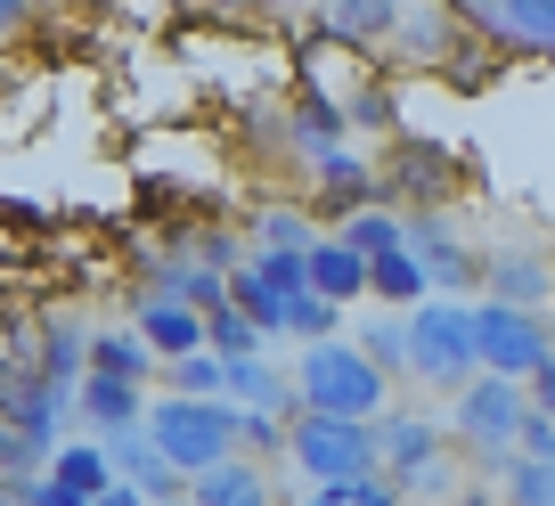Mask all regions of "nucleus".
<instances>
[{
    "label": "nucleus",
    "instance_id": "nucleus-1",
    "mask_svg": "<svg viewBox=\"0 0 555 506\" xmlns=\"http://www.w3.org/2000/svg\"><path fill=\"white\" fill-rule=\"evenodd\" d=\"M295 408H311V417H360V425H376L384 408H392V376H384L360 343L327 335V343H302V360H295Z\"/></svg>",
    "mask_w": 555,
    "mask_h": 506
},
{
    "label": "nucleus",
    "instance_id": "nucleus-2",
    "mask_svg": "<svg viewBox=\"0 0 555 506\" xmlns=\"http://www.w3.org/2000/svg\"><path fill=\"white\" fill-rule=\"evenodd\" d=\"M139 425H147V441L164 450V466H180V473H205V466H221V457H237V408L229 401L164 392Z\"/></svg>",
    "mask_w": 555,
    "mask_h": 506
},
{
    "label": "nucleus",
    "instance_id": "nucleus-3",
    "mask_svg": "<svg viewBox=\"0 0 555 506\" xmlns=\"http://www.w3.org/2000/svg\"><path fill=\"white\" fill-rule=\"evenodd\" d=\"M409 376L434 392H457L474 376V302L457 295H425L409 311Z\"/></svg>",
    "mask_w": 555,
    "mask_h": 506
},
{
    "label": "nucleus",
    "instance_id": "nucleus-4",
    "mask_svg": "<svg viewBox=\"0 0 555 506\" xmlns=\"http://www.w3.org/2000/svg\"><path fill=\"white\" fill-rule=\"evenodd\" d=\"M286 457H295L311 482H351V473H376V425H360V417H311V408H295V417H286Z\"/></svg>",
    "mask_w": 555,
    "mask_h": 506
},
{
    "label": "nucleus",
    "instance_id": "nucleus-5",
    "mask_svg": "<svg viewBox=\"0 0 555 506\" xmlns=\"http://www.w3.org/2000/svg\"><path fill=\"white\" fill-rule=\"evenodd\" d=\"M547 319L539 311H515V302H474V376H531L547 360Z\"/></svg>",
    "mask_w": 555,
    "mask_h": 506
},
{
    "label": "nucleus",
    "instance_id": "nucleus-6",
    "mask_svg": "<svg viewBox=\"0 0 555 506\" xmlns=\"http://www.w3.org/2000/svg\"><path fill=\"white\" fill-rule=\"evenodd\" d=\"M522 385L515 376H466L457 385V441H466L474 457H490V450H515V425H522Z\"/></svg>",
    "mask_w": 555,
    "mask_h": 506
},
{
    "label": "nucleus",
    "instance_id": "nucleus-7",
    "mask_svg": "<svg viewBox=\"0 0 555 506\" xmlns=\"http://www.w3.org/2000/svg\"><path fill=\"white\" fill-rule=\"evenodd\" d=\"M482 286H490V302L539 311V302L555 295V262H539L531 245H490V254H482Z\"/></svg>",
    "mask_w": 555,
    "mask_h": 506
},
{
    "label": "nucleus",
    "instance_id": "nucleus-8",
    "mask_svg": "<svg viewBox=\"0 0 555 506\" xmlns=\"http://www.w3.org/2000/svg\"><path fill=\"white\" fill-rule=\"evenodd\" d=\"M416 466H441V425L416 417V408H384L376 417V473H392V482H409Z\"/></svg>",
    "mask_w": 555,
    "mask_h": 506
},
{
    "label": "nucleus",
    "instance_id": "nucleus-9",
    "mask_svg": "<svg viewBox=\"0 0 555 506\" xmlns=\"http://www.w3.org/2000/svg\"><path fill=\"white\" fill-rule=\"evenodd\" d=\"M139 343L156 351V360H189V351H205V311L172 302V295H147L139 302Z\"/></svg>",
    "mask_w": 555,
    "mask_h": 506
},
{
    "label": "nucleus",
    "instance_id": "nucleus-10",
    "mask_svg": "<svg viewBox=\"0 0 555 506\" xmlns=\"http://www.w3.org/2000/svg\"><path fill=\"white\" fill-rule=\"evenodd\" d=\"M221 401L254 408V417H295V376L261 367V351H254V360H221Z\"/></svg>",
    "mask_w": 555,
    "mask_h": 506
},
{
    "label": "nucleus",
    "instance_id": "nucleus-11",
    "mask_svg": "<svg viewBox=\"0 0 555 506\" xmlns=\"http://www.w3.org/2000/svg\"><path fill=\"white\" fill-rule=\"evenodd\" d=\"M302 270H311V295H319V302H335V311L367 295V262L351 254L344 237H311V245H302Z\"/></svg>",
    "mask_w": 555,
    "mask_h": 506
},
{
    "label": "nucleus",
    "instance_id": "nucleus-12",
    "mask_svg": "<svg viewBox=\"0 0 555 506\" xmlns=\"http://www.w3.org/2000/svg\"><path fill=\"white\" fill-rule=\"evenodd\" d=\"M474 17L499 41H515V50L555 57V0H474Z\"/></svg>",
    "mask_w": 555,
    "mask_h": 506
},
{
    "label": "nucleus",
    "instance_id": "nucleus-13",
    "mask_svg": "<svg viewBox=\"0 0 555 506\" xmlns=\"http://www.w3.org/2000/svg\"><path fill=\"white\" fill-rule=\"evenodd\" d=\"M189 506H270V473L237 450V457H221V466L189 473Z\"/></svg>",
    "mask_w": 555,
    "mask_h": 506
},
{
    "label": "nucleus",
    "instance_id": "nucleus-14",
    "mask_svg": "<svg viewBox=\"0 0 555 506\" xmlns=\"http://www.w3.org/2000/svg\"><path fill=\"white\" fill-rule=\"evenodd\" d=\"M74 408H82V425L106 441V433H131V425L147 417V392H139V385H122V376H82Z\"/></svg>",
    "mask_w": 555,
    "mask_h": 506
},
{
    "label": "nucleus",
    "instance_id": "nucleus-15",
    "mask_svg": "<svg viewBox=\"0 0 555 506\" xmlns=\"http://www.w3.org/2000/svg\"><path fill=\"white\" fill-rule=\"evenodd\" d=\"M156 367H164V360L139 343V327H99V335H90V376H122V385H147Z\"/></svg>",
    "mask_w": 555,
    "mask_h": 506
},
{
    "label": "nucleus",
    "instance_id": "nucleus-16",
    "mask_svg": "<svg viewBox=\"0 0 555 506\" xmlns=\"http://www.w3.org/2000/svg\"><path fill=\"white\" fill-rule=\"evenodd\" d=\"M367 295L392 302V311H416V302L434 295V286H425V262H416L409 245H400V254H376V262H367Z\"/></svg>",
    "mask_w": 555,
    "mask_h": 506
},
{
    "label": "nucleus",
    "instance_id": "nucleus-17",
    "mask_svg": "<svg viewBox=\"0 0 555 506\" xmlns=\"http://www.w3.org/2000/svg\"><path fill=\"white\" fill-rule=\"evenodd\" d=\"M50 482H66V490H82V498H99V490L115 482V466H106L99 441H57V450H50Z\"/></svg>",
    "mask_w": 555,
    "mask_h": 506
},
{
    "label": "nucleus",
    "instance_id": "nucleus-18",
    "mask_svg": "<svg viewBox=\"0 0 555 506\" xmlns=\"http://www.w3.org/2000/svg\"><path fill=\"white\" fill-rule=\"evenodd\" d=\"M400 9H409V0H327V25L344 41H376V34L400 25Z\"/></svg>",
    "mask_w": 555,
    "mask_h": 506
},
{
    "label": "nucleus",
    "instance_id": "nucleus-19",
    "mask_svg": "<svg viewBox=\"0 0 555 506\" xmlns=\"http://www.w3.org/2000/svg\"><path fill=\"white\" fill-rule=\"evenodd\" d=\"M392 34L409 41L416 57H450V50H457V17H450V9H434V0H425V9H400Z\"/></svg>",
    "mask_w": 555,
    "mask_h": 506
},
{
    "label": "nucleus",
    "instance_id": "nucleus-20",
    "mask_svg": "<svg viewBox=\"0 0 555 506\" xmlns=\"http://www.w3.org/2000/svg\"><path fill=\"white\" fill-rule=\"evenodd\" d=\"M205 351H221V360H254L261 327L237 311V302H212V311H205Z\"/></svg>",
    "mask_w": 555,
    "mask_h": 506
},
{
    "label": "nucleus",
    "instance_id": "nucleus-21",
    "mask_svg": "<svg viewBox=\"0 0 555 506\" xmlns=\"http://www.w3.org/2000/svg\"><path fill=\"white\" fill-rule=\"evenodd\" d=\"M302 506H400V482L392 473H351V482H311Z\"/></svg>",
    "mask_w": 555,
    "mask_h": 506
},
{
    "label": "nucleus",
    "instance_id": "nucleus-22",
    "mask_svg": "<svg viewBox=\"0 0 555 506\" xmlns=\"http://www.w3.org/2000/svg\"><path fill=\"white\" fill-rule=\"evenodd\" d=\"M344 245L351 254H360V262H376V254H400V245H409V221H392V212H351L344 221Z\"/></svg>",
    "mask_w": 555,
    "mask_h": 506
},
{
    "label": "nucleus",
    "instance_id": "nucleus-23",
    "mask_svg": "<svg viewBox=\"0 0 555 506\" xmlns=\"http://www.w3.org/2000/svg\"><path fill=\"white\" fill-rule=\"evenodd\" d=\"M344 131H351V122L335 115L327 99H302V106H295V147H302L311 164H319V156H335V147H344Z\"/></svg>",
    "mask_w": 555,
    "mask_h": 506
},
{
    "label": "nucleus",
    "instance_id": "nucleus-24",
    "mask_svg": "<svg viewBox=\"0 0 555 506\" xmlns=\"http://www.w3.org/2000/svg\"><path fill=\"white\" fill-rule=\"evenodd\" d=\"M237 270H245V278H261L270 295H286V302L311 295V270H302V254H286V245H261L254 262H237Z\"/></svg>",
    "mask_w": 555,
    "mask_h": 506
},
{
    "label": "nucleus",
    "instance_id": "nucleus-25",
    "mask_svg": "<svg viewBox=\"0 0 555 506\" xmlns=\"http://www.w3.org/2000/svg\"><path fill=\"white\" fill-rule=\"evenodd\" d=\"M319 180H327V196L335 205H376V172H367L360 156H344V147H335V156H319Z\"/></svg>",
    "mask_w": 555,
    "mask_h": 506
},
{
    "label": "nucleus",
    "instance_id": "nucleus-26",
    "mask_svg": "<svg viewBox=\"0 0 555 506\" xmlns=\"http://www.w3.org/2000/svg\"><path fill=\"white\" fill-rule=\"evenodd\" d=\"M74 367H90V343L57 319V327H50V360H41L34 376H41V385H57V392H74Z\"/></svg>",
    "mask_w": 555,
    "mask_h": 506
},
{
    "label": "nucleus",
    "instance_id": "nucleus-27",
    "mask_svg": "<svg viewBox=\"0 0 555 506\" xmlns=\"http://www.w3.org/2000/svg\"><path fill=\"white\" fill-rule=\"evenodd\" d=\"M164 376H172V392H189V401H221V351H189V360H164Z\"/></svg>",
    "mask_w": 555,
    "mask_h": 506
},
{
    "label": "nucleus",
    "instance_id": "nucleus-28",
    "mask_svg": "<svg viewBox=\"0 0 555 506\" xmlns=\"http://www.w3.org/2000/svg\"><path fill=\"white\" fill-rule=\"evenodd\" d=\"M360 351H367V360L384 367V376H392V367L409 376V311H400V319H376V327L360 335Z\"/></svg>",
    "mask_w": 555,
    "mask_h": 506
},
{
    "label": "nucleus",
    "instance_id": "nucleus-29",
    "mask_svg": "<svg viewBox=\"0 0 555 506\" xmlns=\"http://www.w3.org/2000/svg\"><path fill=\"white\" fill-rule=\"evenodd\" d=\"M499 482H506V506H555V466H531V457H515Z\"/></svg>",
    "mask_w": 555,
    "mask_h": 506
},
{
    "label": "nucleus",
    "instance_id": "nucleus-30",
    "mask_svg": "<svg viewBox=\"0 0 555 506\" xmlns=\"http://www.w3.org/2000/svg\"><path fill=\"white\" fill-rule=\"evenodd\" d=\"M335 327H344V311H335V302H319V295H295V302H286V335H302V343H327Z\"/></svg>",
    "mask_w": 555,
    "mask_h": 506
},
{
    "label": "nucleus",
    "instance_id": "nucleus-31",
    "mask_svg": "<svg viewBox=\"0 0 555 506\" xmlns=\"http://www.w3.org/2000/svg\"><path fill=\"white\" fill-rule=\"evenodd\" d=\"M515 450L531 457V466H555V417H539V408H522V425H515Z\"/></svg>",
    "mask_w": 555,
    "mask_h": 506
},
{
    "label": "nucleus",
    "instance_id": "nucleus-32",
    "mask_svg": "<svg viewBox=\"0 0 555 506\" xmlns=\"http://www.w3.org/2000/svg\"><path fill=\"white\" fill-rule=\"evenodd\" d=\"M261 245H286V254H302V245H311V221H302V212H261Z\"/></svg>",
    "mask_w": 555,
    "mask_h": 506
},
{
    "label": "nucleus",
    "instance_id": "nucleus-33",
    "mask_svg": "<svg viewBox=\"0 0 555 506\" xmlns=\"http://www.w3.org/2000/svg\"><path fill=\"white\" fill-rule=\"evenodd\" d=\"M17 498L25 506H90L82 490H66V482H50V473H34V482H17Z\"/></svg>",
    "mask_w": 555,
    "mask_h": 506
},
{
    "label": "nucleus",
    "instance_id": "nucleus-34",
    "mask_svg": "<svg viewBox=\"0 0 555 506\" xmlns=\"http://www.w3.org/2000/svg\"><path fill=\"white\" fill-rule=\"evenodd\" d=\"M344 122H360V131H384V122H392V99H384V90H360V99L344 106Z\"/></svg>",
    "mask_w": 555,
    "mask_h": 506
},
{
    "label": "nucleus",
    "instance_id": "nucleus-35",
    "mask_svg": "<svg viewBox=\"0 0 555 506\" xmlns=\"http://www.w3.org/2000/svg\"><path fill=\"white\" fill-rule=\"evenodd\" d=\"M90 506H147V490H131V482H106Z\"/></svg>",
    "mask_w": 555,
    "mask_h": 506
},
{
    "label": "nucleus",
    "instance_id": "nucleus-36",
    "mask_svg": "<svg viewBox=\"0 0 555 506\" xmlns=\"http://www.w3.org/2000/svg\"><path fill=\"white\" fill-rule=\"evenodd\" d=\"M25 17H34V0H0V41L17 34V25H25Z\"/></svg>",
    "mask_w": 555,
    "mask_h": 506
},
{
    "label": "nucleus",
    "instance_id": "nucleus-37",
    "mask_svg": "<svg viewBox=\"0 0 555 506\" xmlns=\"http://www.w3.org/2000/svg\"><path fill=\"white\" fill-rule=\"evenodd\" d=\"M522 385H539V392H555V343H547V360L531 367V376H522Z\"/></svg>",
    "mask_w": 555,
    "mask_h": 506
},
{
    "label": "nucleus",
    "instance_id": "nucleus-38",
    "mask_svg": "<svg viewBox=\"0 0 555 506\" xmlns=\"http://www.w3.org/2000/svg\"><path fill=\"white\" fill-rule=\"evenodd\" d=\"M278 9H319V0H278Z\"/></svg>",
    "mask_w": 555,
    "mask_h": 506
},
{
    "label": "nucleus",
    "instance_id": "nucleus-39",
    "mask_svg": "<svg viewBox=\"0 0 555 506\" xmlns=\"http://www.w3.org/2000/svg\"><path fill=\"white\" fill-rule=\"evenodd\" d=\"M164 506H189V498H164Z\"/></svg>",
    "mask_w": 555,
    "mask_h": 506
}]
</instances>
